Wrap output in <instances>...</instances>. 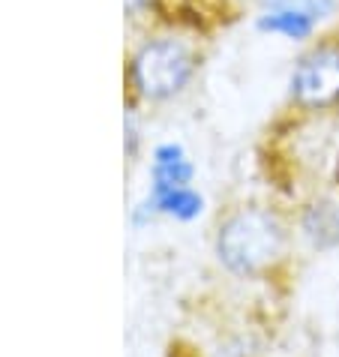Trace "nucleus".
Returning a JSON list of instances; mask_svg holds the SVG:
<instances>
[{
	"instance_id": "3",
	"label": "nucleus",
	"mask_w": 339,
	"mask_h": 357,
	"mask_svg": "<svg viewBox=\"0 0 339 357\" xmlns=\"http://www.w3.org/2000/svg\"><path fill=\"white\" fill-rule=\"evenodd\" d=\"M292 99L309 112L339 105V43H322L297 61L292 73Z\"/></svg>"
},
{
	"instance_id": "1",
	"label": "nucleus",
	"mask_w": 339,
	"mask_h": 357,
	"mask_svg": "<svg viewBox=\"0 0 339 357\" xmlns=\"http://www.w3.org/2000/svg\"><path fill=\"white\" fill-rule=\"evenodd\" d=\"M285 246L282 222L262 207H243L219 225L216 255L234 273H258L279 259Z\"/></svg>"
},
{
	"instance_id": "6",
	"label": "nucleus",
	"mask_w": 339,
	"mask_h": 357,
	"mask_svg": "<svg viewBox=\"0 0 339 357\" xmlns=\"http://www.w3.org/2000/svg\"><path fill=\"white\" fill-rule=\"evenodd\" d=\"M189 177H193V165L186 162L181 147H159L153 160V190H177V186H186Z\"/></svg>"
},
{
	"instance_id": "5",
	"label": "nucleus",
	"mask_w": 339,
	"mask_h": 357,
	"mask_svg": "<svg viewBox=\"0 0 339 357\" xmlns=\"http://www.w3.org/2000/svg\"><path fill=\"white\" fill-rule=\"evenodd\" d=\"M303 231L315 250H333L339 243V207L318 202L303 213Z\"/></svg>"
},
{
	"instance_id": "7",
	"label": "nucleus",
	"mask_w": 339,
	"mask_h": 357,
	"mask_svg": "<svg viewBox=\"0 0 339 357\" xmlns=\"http://www.w3.org/2000/svg\"><path fill=\"white\" fill-rule=\"evenodd\" d=\"M147 3H151V0H126V9L129 13H138V9H144Z\"/></svg>"
},
{
	"instance_id": "2",
	"label": "nucleus",
	"mask_w": 339,
	"mask_h": 357,
	"mask_svg": "<svg viewBox=\"0 0 339 357\" xmlns=\"http://www.w3.org/2000/svg\"><path fill=\"white\" fill-rule=\"evenodd\" d=\"M195 57L193 52L177 43V39H153L138 48L129 66L133 87L147 99H168L177 91H183L193 78Z\"/></svg>"
},
{
	"instance_id": "4",
	"label": "nucleus",
	"mask_w": 339,
	"mask_h": 357,
	"mask_svg": "<svg viewBox=\"0 0 339 357\" xmlns=\"http://www.w3.org/2000/svg\"><path fill=\"white\" fill-rule=\"evenodd\" d=\"M318 22V15L306 13L297 6H271L264 9V15L258 18V27L267 33H282L288 39H303L312 33V27Z\"/></svg>"
}]
</instances>
